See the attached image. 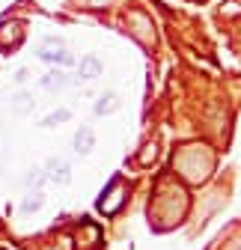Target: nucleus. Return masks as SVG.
Wrapping results in <instances>:
<instances>
[{
  "label": "nucleus",
  "mask_w": 241,
  "mask_h": 250,
  "mask_svg": "<svg viewBox=\"0 0 241 250\" xmlns=\"http://www.w3.org/2000/svg\"><path fill=\"white\" fill-rule=\"evenodd\" d=\"M27 78H30L27 69H18V72H15V83H27Z\"/></svg>",
  "instance_id": "f8f14e48"
},
{
  "label": "nucleus",
  "mask_w": 241,
  "mask_h": 250,
  "mask_svg": "<svg viewBox=\"0 0 241 250\" xmlns=\"http://www.w3.org/2000/svg\"><path fill=\"white\" fill-rule=\"evenodd\" d=\"M96 75H101V62L96 57H83L80 60V78H96Z\"/></svg>",
  "instance_id": "1a4fd4ad"
},
{
  "label": "nucleus",
  "mask_w": 241,
  "mask_h": 250,
  "mask_svg": "<svg viewBox=\"0 0 241 250\" xmlns=\"http://www.w3.org/2000/svg\"><path fill=\"white\" fill-rule=\"evenodd\" d=\"M122 194H125L122 179H113V182H110V188H107V197L101 194V200H99V208H101L104 214H113L119 206H122Z\"/></svg>",
  "instance_id": "f257e3e1"
},
{
  "label": "nucleus",
  "mask_w": 241,
  "mask_h": 250,
  "mask_svg": "<svg viewBox=\"0 0 241 250\" xmlns=\"http://www.w3.org/2000/svg\"><path fill=\"white\" fill-rule=\"evenodd\" d=\"M69 83H72V81H69L63 72H48V75L39 81V86H42V89H66Z\"/></svg>",
  "instance_id": "423d86ee"
},
{
  "label": "nucleus",
  "mask_w": 241,
  "mask_h": 250,
  "mask_svg": "<svg viewBox=\"0 0 241 250\" xmlns=\"http://www.w3.org/2000/svg\"><path fill=\"white\" fill-rule=\"evenodd\" d=\"M45 176H48V182L66 185V182L72 179V167H69V161H63V158H51L48 167H45Z\"/></svg>",
  "instance_id": "f03ea898"
},
{
  "label": "nucleus",
  "mask_w": 241,
  "mask_h": 250,
  "mask_svg": "<svg viewBox=\"0 0 241 250\" xmlns=\"http://www.w3.org/2000/svg\"><path fill=\"white\" fill-rule=\"evenodd\" d=\"M99 116H104V113H113V110H119V99L113 96V92H110V96H101L99 102H96V107H93Z\"/></svg>",
  "instance_id": "6e6552de"
},
{
  "label": "nucleus",
  "mask_w": 241,
  "mask_h": 250,
  "mask_svg": "<svg viewBox=\"0 0 241 250\" xmlns=\"http://www.w3.org/2000/svg\"><path fill=\"white\" fill-rule=\"evenodd\" d=\"M42 206H45V194H42V188H36V191H30V194L24 197L21 211H24V214H30V211H39Z\"/></svg>",
  "instance_id": "0eeeda50"
},
{
  "label": "nucleus",
  "mask_w": 241,
  "mask_h": 250,
  "mask_svg": "<svg viewBox=\"0 0 241 250\" xmlns=\"http://www.w3.org/2000/svg\"><path fill=\"white\" fill-rule=\"evenodd\" d=\"M45 62H60V66H75V57L69 54V51H63V48H57V51H51V48H45L42 54H39Z\"/></svg>",
  "instance_id": "39448f33"
},
{
  "label": "nucleus",
  "mask_w": 241,
  "mask_h": 250,
  "mask_svg": "<svg viewBox=\"0 0 241 250\" xmlns=\"http://www.w3.org/2000/svg\"><path fill=\"white\" fill-rule=\"evenodd\" d=\"M42 182H48L45 170H30V176L24 179V185H27V188H42Z\"/></svg>",
  "instance_id": "9b49d317"
},
{
  "label": "nucleus",
  "mask_w": 241,
  "mask_h": 250,
  "mask_svg": "<svg viewBox=\"0 0 241 250\" xmlns=\"http://www.w3.org/2000/svg\"><path fill=\"white\" fill-rule=\"evenodd\" d=\"M9 110L15 113V116H27L30 110H33V96H30V92H15L12 96V102H9Z\"/></svg>",
  "instance_id": "20e7f679"
},
{
  "label": "nucleus",
  "mask_w": 241,
  "mask_h": 250,
  "mask_svg": "<svg viewBox=\"0 0 241 250\" xmlns=\"http://www.w3.org/2000/svg\"><path fill=\"white\" fill-rule=\"evenodd\" d=\"M69 116H72V110H54V113H48L39 125H42V128H57V125H60V122H66Z\"/></svg>",
  "instance_id": "9d476101"
},
{
  "label": "nucleus",
  "mask_w": 241,
  "mask_h": 250,
  "mask_svg": "<svg viewBox=\"0 0 241 250\" xmlns=\"http://www.w3.org/2000/svg\"><path fill=\"white\" fill-rule=\"evenodd\" d=\"M93 146H96L93 128H89V125H80L78 134H75V152H78V155H89V152H93Z\"/></svg>",
  "instance_id": "7ed1b4c3"
}]
</instances>
